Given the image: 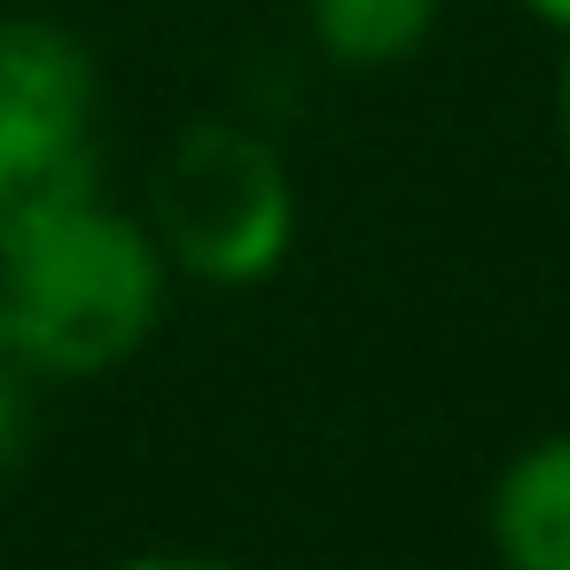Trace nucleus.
Instances as JSON below:
<instances>
[{"instance_id": "8", "label": "nucleus", "mask_w": 570, "mask_h": 570, "mask_svg": "<svg viewBox=\"0 0 570 570\" xmlns=\"http://www.w3.org/2000/svg\"><path fill=\"white\" fill-rule=\"evenodd\" d=\"M554 134H562V165H570V40H562V71H554Z\"/></svg>"}, {"instance_id": "1", "label": "nucleus", "mask_w": 570, "mask_h": 570, "mask_svg": "<svg viewBox=\"0 0 570 570\" xmlns=\"http://www.w3.org/2000/svg\"><path fill=\"white\" fill-rule=\"evenodd\" d=\"M173 297L149 219L87 196L0 250V360L32 383H87L126 367Z\"/></svg>"}, {"instance_id": "5", "label": "nucleus", "mask_w": 570, "mask_h": 570, "mask_svg": "<svg viewBox=\"0 0 570 570\" xmlns=\"http://www.w3.org/2000/svg\"><path fill=\"white\" fill-rule=\"evenodd\" d=\"M445 17V0H305V32L344 71H391L406 63Z\"/></svg>"}, {"instance_id": "6", "label": "nucleus", "mask_w": 570, "mask_h": 570, "mask_svg": "<svg viewBox=\"0 0 570 570\" xmlns=\"http://www.w3.org/2000/svg\"><path fill=\"white\" fill-rule=\"evenodd\" d=\"M32 422H40V406H32V375L0 360V476L24 469V453H32Z\"/></svg>"}, {"instance_id": "9", "label": "nucleus", "mask_w": 570, "mask_h": 570, "mask_svg": "<svg viewBox=\"0 0 570 570\" xmlns=\"http://www.w3.org/2000/svg\"><path fill=\"white\" fill-rule=\"evenodd\" d=\"M523 17H531V24H547L554 40H570V0H523Z\"/></svg>"}, {"instance_id": "2", "label": "nucleus", "mask_w": 570, "mask_h": 570, "mask_svg": "<svg viewBox=\"0 0 570 570\" xmlns=\"http://www.w3.org/2000/svg\"><path fill=\"white\" fill-rule=\"evenodd\" d=\"M149 235L173 274H196L204 289H258L297 243V188L250 126L196 118L149 173Z\"/></svg>"}, {"instance_id": "4", "label": "nucleus", "mask_w": 570, "mask_h": 570, "mask_svg": "<svg viewBox=\"0 0 570 570\" xmlns=\"http://www.w3.org/2000/svg\"><path fill=\"white\" fill-rule=\"evenodd\" d=\"M484 539L500 570H570V430L531 438L492 476Z\"/></svg>"}, {"instance_id": "3", "label": "nucleus", "mask_w": 570, "mask_h": 570, "mask_svg": "<svg viewBox=\"0 0 570 570\" xmlns=\"http://www.w3.org/2000/svg\"><path fill=\"white\" fill-rule=\"evenodd\" d=\"M102 196V149L95 110L56 102H9L0 95V250L32 235L40 219Z\"/></svg>"}, {"instance_id": "7", "label": "nucleus", "mask_w": 570, "mask_h": 570, "mask_svg": "<svg viewBox=\"0 0 570 570\" xmlns=\"http://www.w3.org/2000/svg\"><path fill=\"white\" fill-rule=\"evenodd\" d=\"M110 570H243V562L196 554V547H157V554H126V562H110Z\"/></svg>"}]
</instances>
